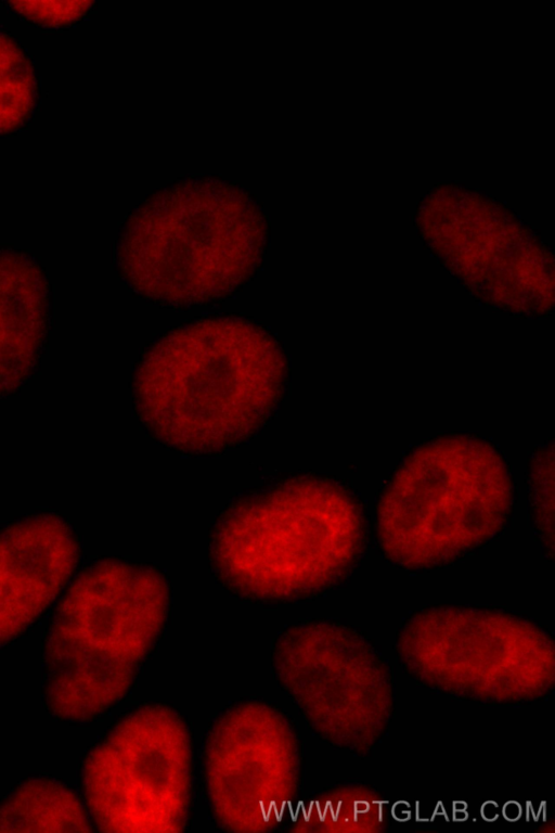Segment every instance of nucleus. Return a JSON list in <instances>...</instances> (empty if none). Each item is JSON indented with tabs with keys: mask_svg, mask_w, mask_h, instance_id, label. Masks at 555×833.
I'll list each match as a JSON object with an SVG mask.
<instances>
[{
	"mask_svg": "<svg viewBox=\"0 0 555 833\" xmlns=\"http://www.w3.org/2000/svg\"><path fill=\"white\" fill-rule=\"evenodd\" d=\"M133 412L146 436L186 458H216L260 435L287 395L283 343L258 320L208 315L140 354Z\"/></svg>",
	"mask_w": 555,
	"mask_h": 833,
	"instance_id": "f257e3e1",
	"label": "nucleus"
},
{
	"mask_svg": "<svg viewBox=\"0 0 555 833\" xmlns=\"http://www.w3.org/2000/svg\"><path fill=\"white\" fill-rule=\"evenodd\" d=\"M372 530L354 487L314 471L280 472L233 495L208 531V567L230 595L263 606L308 602L346 586Z\"/></svg>",
	"mask_w": 555,
	"mask_h": 833,
	"instance_id": "f03ea898",
	"label": "nucleus"
},
{
	"mask_svg": "<svg viewBox=\"0 0 555 833\" xmlns=\"http://www.w3.org/2000/svg\"><path fill=\"white\" fill-rule=\"evenodd\" d=\"M162 566L118 555L80 566L42 638L41 697L56 721L90 726L132 691L171 617Z\"/></svg>",
	"mask_w": 555,
	"mask_h": 833,
	"instance_id": "7ed1b4c3",
	"label": "nucleus"
},
{
	"mask_svg": "<svg viewBox=\"0 0 555 833\" xmlns=\"http://www.w3.org/2000/svg\"><path fill=\"white\" fill-rule=\"evenodd\" d=\"M516 500L511 464L492 441L438 435L412 447L378 490L376 550L410 574L450 567L509 527Z\"/></svg>",
	"mask_w": 555,
	"mask_h": 833,
	"instance_id": "20e7f679",
	"label": "nucleus"
},
{
	"mask_svg": "<svg viewBox=\"0 0 555 833\" xmlns=\"http://www.w3.org/2000/svg\"><path fill=\"white\" fill-rule=\"evenodd\" d=\"M553 635L528 615L500 606L435 604L397 630L402 670L438 693L482 705L520 706L554 690Z\"/></svg>",
	"mask_w": 555,
	"mask_h": 833,
	"instance_id": "39448f33",
	"label": "nucleus"
},
{
	"mask_svg": "<svg viewBox=\"0 0 555 833\" xmlns=\"http://www.w3.org/2000/svg\"><path fill=\"white\" fill-rule=\"evenodd\" d=\"M195 751L186 717L165 702L121 714L79 761V794L101 832H184Z\"/></svg>",
	"mask_w": 555,
	"mask_h": 833,
	"instance_id": "423d86ee",
	"label": "nucleus"
},
{
	"mask_svg": "<svg viewBox=\"0 0 555 833\" xmlns=\"http://www.w3.org/2000/svg\"><path fill=\"white\" fill-rule=\"evenodd\" d=\"M272 675L311 732L332 747L372 756L395 712L391 665L360 628L311 618L281 630Z\"/></svg>",
	"mask_w": 555,
	"mask_h": 833,
	"instance_id": "0eeeda50",
	"label": "nucleus"
},
{
	"mask_svg": "<svg viewBox=\"0 0 555 833\" xmlns=\"http://www.w3.org/2000/svg\"><path fill=\"white\" fill-rule=\"evenodd\" d=\"M302 745L292 717L261 697L238 699L209 722L201 751L204 798L225 832H261L298 803ZM289 816V817H291Z\"/></svg>",
	"mask_w": 555,
	"mask_h": 833,
	"instance_id": "6e6552de",
	"label": "nucleus"
},
{
	"mask_svg": "<svg viewBox=\"0 0 555 833\" xmlns=\"http://www.w3.org/2000/svg\"><path fill=\"white\" fill-rule=\"evenodd\" d=\"M82 554L80 535L56 510H36L0 526V650L53 608Z\"/></svg>",
	"mask_w": 555,
	"mask_h": 833,
	"instance_id": "1a4fd4ad",
	"label": "nucleus"
},
{
	"mask_svg": "<svg viewBox=\"0 0 555 833\" xmlns=\"http://www.w3.org/2000/svg\"><path fill=\"white\" fill-rule=\"evenodd\" d=\"M52 291L30 252L0 246V400L37 374L52 326Z\"/></svg>",
	"mask_w": 555,
	"mask_h": 833,
	"instance_id": "9d476101",
	"label": "nucleus"
},
{
	"mask_svg": "<svg viewBox=\"0 0 555 833\" xmlns=\"http://www.w3.org/2000/svg\"><path fill=\"white\" fill-rule=\"evenodd\" d=\"M92 830L80 794L56 777L29 774L0 799V832Z\"/></svg>",
	"mask_w": 555,
	"mask_h": 833,
	"instance_id": "9b49d317",
	"label": "nucleus"
},
{
	"mask_svg": "<svg viewBox=\"0 0 555 833\" xmlns=\"http://www.w3.org/2000/svg\"><path fill=\"white\" fill-rule=\"evenodd\" d=\"M40 99V79L33 57L0 23V138L26 130Z\"/></svg>",
	"mask_w": 555,
	"mask_h": 833,
	"instance_id": "f8f14e48",
	"label": "nucleus"
},
{
	"mask_svg": "<svg viewBox=\"0 0 555 833\" xmlns=\"http://www.w3.org/2000/svg\"><path fill=\"white\" fill-rule=\"evenodd\" d=\"M529 522L542 554L554 560V454L553 444L537 447L527 464Z\"/></svg>",
	"mask_w": 555,
	"mask_h": 833,
	"instance_id": "ddd939ff",
	"label": "nucleus"
},
{
	"mask_svg": "<svg viewBox=\"0 0 555 833\" xmlns=\"http://www.w3.org/2000/svg\"><path fill=\"white\" fill-rule=\"evenodd\" d=\"M2 4L26 23L47 30H62L80 23L91 11L89 1H4Z\"/></svg>",
	"mask_w": 555,
	"mask_h": 833,
	"instance_id": "4468645a",
	"label": "nucleus"
}]
</instances>
